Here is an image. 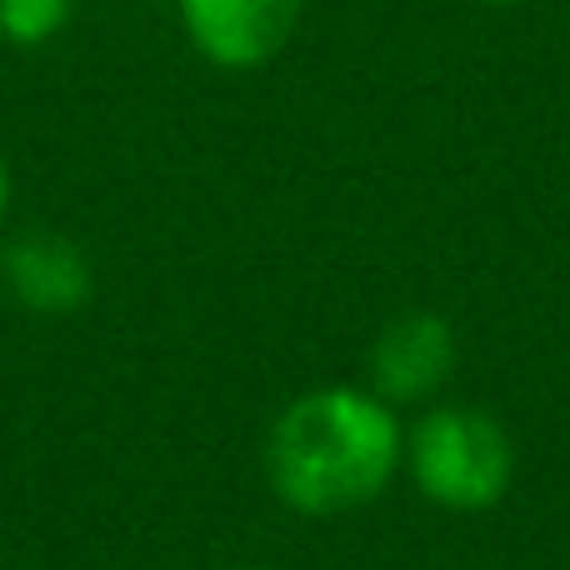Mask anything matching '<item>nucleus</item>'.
<instances>
[{
	"label": "nucleus",
	"mask_w": 570,
	"mask_h": 570,
	"mask_svg": "<svg viewBox=\"0 0 570 570\" xmlns=\"http://www.w3.org/2000/svg\"><path fill=\"white\" fill-rule=\"evenodd\" d=\"M405 465L401 411L365 385H321L281 411L266 441V475L295 515H351L381 501Z\"/></svg>",
	"instance_id": "1"
},
{
	"label": "nucleus",
	"mask_w": 570,
	"mask_h": 570,
	"mask_svg": "<svg viewBox=\"0 0 570 570\" xmlns=\"http://www.w3.org/2000/svg\"><path fill=\"white\" fill-rule=\"evenodd\" d=\"M405 471L431 505L481 515L505 501L515 481V445L491 411L431 405L405 431Z\"/></svg>",
	"instance_id": "2"
},
{
	"label": "nucleus",
	"mask_w": 570,
	"mask_h": 570,
	"mask_svg": "<svg viewBox=\"0 0 570 570\" xmlns=\"http://www.w3.org/2000/svg\"><path fill=\"white\" fill-rule=\"evenodd\" d=\"M190 46L220 70H256L276 60L301 26L305 0H176Z\"/></svg>",
	"instance_id": "3"
},
{
	"label": "nucleus",
	"mask_w": 570,
	"mask_h": 570,
	"mask_svg": "<svg viewBox=\"0 0 570 570\" xmlns=\"http://www.w3.org/2000/svg\"><path fill=\"white\" fill-rule=\"evenodd\" d=\"M455 371V331L445 315L411 311L395 315L371 345V385L385 405H425L445 391Z\"/></svg>",
	"instance_id": "4"
},
{
	"label": "nucleus",
	"mask_w": 570,
	"mask_h": 570,
	"mask_svg": "<svg viewBox=\"0 0 570 570\" xmlns=\"http://www.w3.org/2000/svg\"><path fill=\"white\" fill-rule=\"evenodd\" d=\"M0 276H6V291L16 295V305L36 315H70L96 291L90 256L56 230H26L10 240L0 256Z\"/></svg>",
	"instance_id": "5"
},
{
	"label": "nucleus",
	"mask_w": 570,
	"mask_h": 570,
	"mask_svg": "<svg viewBox=\"0 0 570 570\" xmlns=\"http://www.w3.org/2000/svg\"><path fill=\"white\" fill-rule=\"evenodd\" d=\"M76 16V0H0V40L10 46H46Z\"/></svg>",
	"instance_id": "6"
},
{
	"label": "nucleus",
	"mask_w": 570,
	"mask_h": 570,
	"mask_svg": "<svg viewBox=\"0 0 570 570\" xmlns=\"http://www.w3.org/2000/svg\"><path fill=\"white\" fill-rule=\"evenodd\" d=\"M6 216H10V166L0 156V226H6Z\"/></svg>",
	"instance_id": "7"
},
{
	"label": "nucleus",
	"mask_w": 570,
	"mask_h": 570,
	"mask_svg": "<svg viewBox=\"0 0 570 570\" xmlns=\"http://www.w3.org/2000/svg\"><path fill=\"white\" fill-rule=\"evenodd\" d=\"M481 6H525V0H481Z\"/></svg>",
	"instance_id": "8"
},
{
	"label": "nucleus",
	"mask_w": 570,
	"mask_h": 570,
	"mask_svg": "<svg viewBox=\"0 0 570 570\" xmlns=\"http://www.w3.org/2000/svg\"><path fill=\"white\" fill-rule=\"evenodd\" d=\"M250 570H266V566H250Z\"/></svg>",
	"instance_id": "9"
}]
</instances>
